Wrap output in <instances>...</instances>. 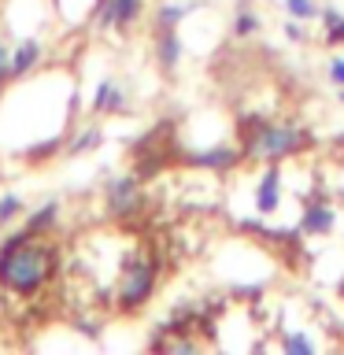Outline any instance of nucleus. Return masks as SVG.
<instances>
[{"mask_svg":"<svg viewBox=\"0 0 344 355\" xmlns=\"http://www.w3.org/2000/svg\"><path fill=\"white\" fill-rule=\"evenodd\" d=\"M55 270V248L41 233H11L0 244V288L11 296H33Z\"/></svg>","mask_w":344,"mask_h":355,"instance_id":"f257e3e1","label":"nucleus"},{"mask_svg":"<svg viewBox=\"0 0 344 355\" xmlns=\"http://www.w3.org/2000/svg\"><path fill=\"white\" fill-rule=\"evenodd\" d=\"M307 130L296 122H270V119H252V130H244L241 152L244 159H263V163H282L289 155L307 148Z\"/></svg>","mask_w":344,"mask_h":355,"instance_id":"f03ea898","label":"nucleus"},{"mask_svg":"<svg viewBox=\"0 0 344 355\" xmlns=\"http://www.w3.org/2000/svg\"><path fill=\"white\" fill-rule=\"evenodd\" d=\"M155 282H160V259L152 252H133L119 270L115 282V307L119 311H137L152 300Z\"/></svg>","mask_w":344,"mask_h":355,"instance_id":"7ed1b4c3","label":"nucleus"},{"mask_svg":"<svg viewBox=\"0 0 344 355\" xmlns=\"http://www.w3.org/2000/svg\"><path fill=\"white\" fill-rule=\"evenodd\" d=\"M141 207V182L133 174H119L108 182V211L111 215H133Z\"/></svg>","mask_w":344,"mask_h":355,"instance_id":"20e7f679","label":"nucleus"},{"mask_svg":"<svg viewBox=\"0 0 344 355\" xmlns=\"http://www.w3.org/2000/svg\"><path fill=\"white\" fill-rule=\"evenodd\" d=\"M141 0H108L104 8L96 11V26L100 30H130L141 15Z\"/></svg>","mask_w":344,"mask_h":355,"instance_id":"39448f33","label":"nucleus"},{"mask_svg":"<svg viewBox=\"0 0 344 355\" xmlns=\"http://www.w3.org/2000/svg\"><path fill=\"white\" fill-rule=\"evenodd\" d=\"M241 159H244V152L237 148V144H215V148H204V152L189 155V163H193V166H204V171H215V174L233 171Z\"/></svg>","mask_w":344,"mask_h":355,"instance_id":"423d86ee","label":"nucleus"},{"mask_svg":"<svg viewBox=\"0 0 344 355\" xmlns=\"http://www.w3.org/2000/svg\"><path fill=\"white\" fill-rule=\"evenodd\" d=\"M282 207V166L270 163L259 178V185H255V211L259 215H274V211Z\"/></svg>","mask_w":344,"mask_h":355,"instance_id":"0eeeda50","label":"nucleus"},{"mask_svg":"<svg viewBox=\"0 0 344 355\" xmlns=\"http://www.w3.org/2000/svg\"><path fill=\"white\" fill-rule=\"evenodd\" d=\"M333 222H337L333 207H329V204H322V200H315V204H307L300 230H304L307 237H326V233H333Z\"/></svg>","mask_w":344,"mask_h":355,"instance_id":"6e6552de","label":"nucleus"},{"mask_svg":"<svg viewBox=\"0 0 344 355\" xmlns=\"http://www.w3.org/2000/svg\"><path fill=\"white\" fill-rule=\"evenodd\" d=\"M155 60L166 74L178 67L182 60V37H178V26H166V30H155Z\"/></svg>","mask_w":344,"mask_h":355,"instance_id":"1a4fd4ad","label":"nucleus"},{"mask_svg":"<svg viewBox=\"0 0 344 355\" xmlns=\"http://www.w3.org/2000/svg\"><path fill=\"white\" fill-rule=\"evenodd\" d=\"M126 107V89L115 82H100L93 93V111L96 115H108V111H122Z\"/></svg>","mask_w":344,"mask_h":355,"instance_id":"9d476101","label":"nucleus"},{"mask_svg":"<svg viewBox=\"0 0 344 355\" xmlns=\"http://www.w3.org/2000/svg\"><path fill=\"white\" fill-rule=\"evenodd\" d=\"M200 0H193V4H163L160 11H155V30H166V26H178L189 11H196Z\"/></svg>","mask_w":344,"mask_h":355,"instance_id":"9b49d317","label":"nucleus"},{"mask_svg":"<svg viewBox=\"0 0 344 355\" xmlns=\"http://www.w3.org/2000/svg\"><path fill=\"white\" fill-rule=\"evenodd\" d=\"M55 218H60V204H44L41 211H33V215L26 218V233H52L55 226Z\"/></svg>","mask_w":344,"mask_h":355,"instance_id":"f8f14e48","label":"nucleus"},{"mask_svg":"<svg viewBox=\"0 0 344 355\" xmlns=\"http://www.w3.org/2000/svg\"><path fill=\"white\" fill-rule=\"evenodd\" d=\"M37 55H41L37 41H22L19 49H15V55H11V74H26L30 67L37 63Z\"/></svg>","mask_w":344,"mask_h":355,"instance_id":"ddd939ff","label":"nucleus"},{"mask_svg":"<svg viewBox=\"0 0 344 355\" xmlns=\"http://www.w3.org/2000/svg\"><path fill=\"white\" fill-rule=\"evenodd\" d=\"M322 22H326V44H341L344 49V15L337 8H322Z\"/></svg>","mask_w":344,"mask_h":355,"instance_id":"4468645a","label":"nucleus"},{"mask_svg":"<svg viewBox=\"0 0 344 355\" xmlns=\"http://www.w3.org/2000/svg\"><path fill=\"white\" fill-rule=\"evenodd\" d=\"M282 8L289 11V19H300V22H315L322 15L318 0H282Z\"/></svg>","mask_w":344,"mask_h":355,"instance_id":"2eb2a0df","label":"nucleus"},{"mask_svg":"<svg viewBox=\"0 0 344 355\" xmlns=\"http://www.w3.org/2000/svg\"><path fill=\"white\" fill-rule=\"evenodd\" d=\"M259 26H263V19L248 8H241L237 19H233V37H252V33H259Z\"/></svg>","mask_w":344,"mask_h":355,"instance_id":"dca6fc26","label":"nucleus"},{"mask_svg":"<svg viewBox=\"0 0 344 355\" xmlns=\"http://www.w3.org/2000/svg\"><path fill=\"white\" fill-rule=\"evenodd\" d=\"M318 344L307 337V333H289V337L282 340V352H289V355H311Z\"/></svg>","mask_w":344,"mask_h":355,"instance_id":"f3484780","label":"nucleus"},{"mask_svg":"<svg viewBox=\"0 0 344 355\" xmlns=\"http://www.w3.org/2000/svg\"><path fill=\"white\" fill-rule=\"evenodd\" d=\"M100 144V130H85V133H78L74 144H71V152H93Z\"/></svg>","mask_w":344,"mask_h":355,"instance_id":"a211bd4d","label":"nucleus"},{"mask_svg":"<svg viewBox=\"0 0 344 355\" xmlns=\"http://www.w3.org/2000/svg\"><path fill=\"white\" fill-rule=\"evenodd\" d=\"M22 211V200L15 193H8V196H0V222H8V218H15Z\"/></svg>","mask_w":344,"mask_h":355,"instance_id":"6ab92c4d","label":"nucleus"},{"mask_svg":"<svg viewBox=\"0 0 344 355\" xmlns=\"http://www.w3.org/2000/svg\"><path fill=\"white\" fill-rule=\"evenodd\" d=\"M326 74H329V82L337 89H344V55H333L329 67H326Z\"/></svg>","mask_w":344,"mask_h":355,"instance_id":"aec40b11","label":"nucleus"},{"mask_svg":"<svg viewBox=\"0 0 344 355\" xmlns=\"http://www.w3.org/2000/svg\"><path fill=\"white\" fill-rule=\"evenodd\" d=\"M282 30H285L289 41H304V37H307V30H304V22H300V19H289Z\"/></svg>","mask_w":344,"mask_h":355,"instance_id":"412c9836","label":"nucleus"},{"mask_svg":"<svg viewBox=\"0 0 344 355\" xmlns=\"http://www.w3.org/2000/svg\"><path fill=\"white\" fill-rule=\"evenodd\" d=\"M11 78V52L4 49V41H0V85H4Z\"/></svg>","mask_w":344,"mask_h":355,"instance_id":"4be33fe9","label":"nucleus"},{"mask_svg":"<svg viewBox=\"0 0 344 355\" xmlns=\"http://www.w3.org/2000/svg\"><path fill=\"white\" fill-rule=\"evenodd\" d=\"M337 93H341V100H344V89H337Z\"/></svg>","mask_w":344,"mask_h":355,"instance_id":"5701e85b","label":"nucleus"}]
</instances>
